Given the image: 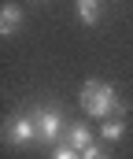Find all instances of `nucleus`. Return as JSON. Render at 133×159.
Instances as JSON below:
<instances>
[{
	"label": "nucleus",
	"instance_id": "obj_5",
	"mask_svg": "<svg viewBox=\"0 0 133 159\" xmlns=\"http://www.w3.org/2000/svg\"><path fill=\"white\" fill-rule=\"evenodd\" d=\"M19 30H22V7L4 4V7H0V34L11 37V34H19Z\"/></svg>",
	"mask_w": 133,
	"mask_h": 159
},
{
	"label": "nucleus",
	"instance_id": "obj_7",
	"mask_svg": "<svg viewBox=\"0 0 133 159\" xmlns=\"http://www.w3.org/2000/svg\"><path fill=\"white\" fill-rule=\"evenodd\" d=\"M126 137V122L122 119H104V126H100V141H122Z\"/></svg>",
	"mask_w": 133,
	"mask_h": 159
},
{
	"label": "nucleus",
	"instance_id": "obj_2",
	"mask_svg": "<svg viewBox=\"0 0 133 159\" xmlns=\"http://www.w3.org/2000/svg\"><path fill=\"white\" fill-rule=\"evenodd\" d=\"M4 141H7L11 148H26V144L41 141V133H37V115H30V111H19L15 119L4 126Z\"/></svg>",
	"mask_w": 133,
	"mask_h": 159
},
{
	"label": "nucleus",
	"instance_id": "obj_8",
	"mask_svg": "<svg viewBox=\"0 0 133 159\" xmlns=\"http://www.w3.org/2000/svg\"><path fill=\"white\" fill-rule=\"evenodd\" d=\"M52 159H82V152H78V148H70V144H59V148L52 152Z\"/></svg>",
	"mask_w": 133,
	"mask_h": 159
},
{
	"label": "nucleus",
	"instance_id": "obj_6",
	"mask_svg": "<svg viewBox=\"0 0 133 159\" xmlns=\"http://www.w3.org/2000/svg\"><path fill=\"white\" fill-rule=\"evenodd\" d=\"M74 7H78V19H82L85 26H96V22H100V11H104L100 0H74Z\"/></svg>",
	"mask_w": 133,
	"mask_h": 159
},
{
	"label": "nucleus",
	"instance_id": "obj_3",
	"mask_svg": "<svg viewBox=\"0 0 133 159\" xmlns=\"http://www.w3.org/2000/svg\"><path fill=\"white\" fill-rule=\"evenodd\" d=\"M63 129H67V122H63V111L59 107H41L37 111V133H41V141L59 144L63 141Z\"/></svg>",
	"mask_w": 133,
	"mask_h": 159
},
{
	"label": "nucleus",
	"instance_id": "obj_9",
	"mask_svg": "<svg viewBox=\"0 0 133 159\" xmlns=\"http://www.w3.org/2000/svg\"><path fill=\"white\" fill-rule=\"evenodd\" d=\"M82 159H111V156H107L104 148H96V144H89L85 152H82Z\"/></svg>",
	"mask_w": 133,
	"mask_h": 159
},
{
	"label": "nucleus",
	"instance_id": "obj_1",
	"mask_svg": "<svg viewBox=\"0 0 133 159\" xmlns=\"http://www.w3.org/2000/svg\"><path fill=\"white\" fill-rule=\"evenodd\" d=\"M82 111L92 115V119H111V115H122L126 111V100H118V93H115V85L111 81H96L89 78L82 85Z\"/></svg>",
	"mask_w": 133,
	"mask_h": 159
},
{
	"label": "nucleus",
	"instance_id": "obj_4",
	"mask_svg": "<svg viewBox=\"0 0 133 159\" xmlns=\"http://www.w3.org/2000/svg\"><path fill=\"white\" fill-rule=\"evenodd\" d=\"M63 144H70V148L85 152L89 144H96V141H92V129H89L85 122H70V126H67V141H63Z\"/></svg>",
	"mask_w": 133,
	"mask_h": 159
}]
</instances>
